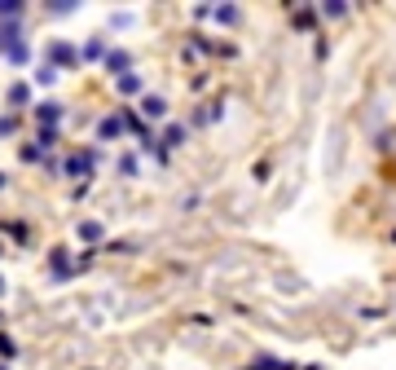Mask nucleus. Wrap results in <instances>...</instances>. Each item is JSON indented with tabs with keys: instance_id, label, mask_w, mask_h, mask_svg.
I'll list each match as a JSON object with an SVG mask.
<instances>
[{
	"instance_id": "nucleus-1",
	"label": "nucleus",
	"mask_w": 396,
	"mask_h": 370,
	"mask_svg": "<svg viewBox=\"0 0 396 370\" xmlns=\"http://www.w3.org/2000/svg\"><path fill=\"white\" fill-rule=\"evenodd\" d=\"M163 110H168V106H163V97H145V115H150V120H159Z\"/></svg>"
},
{
	"instance_id": "nucleus-2",
	"label": "nucleus",
	"mask_w": 396,
	"mask_h": 370,
	"mask_svg": "<svg viewBox=\"0 0 396 370\" xmlns=\"http://www.w3.org/2000/svg\"><path fill=\"white\" fill-rule=\"evenodd\" d=\"M58 115H62V106H53V102L40 106V124H58Z\"/></svg>"
},
{
	"instance_id": "nucleus-3",
	"label": "nucleus",
	"mask_w": 396,
	"mask_h": 370,
	"mask_svg": "<svg viewBox=\"0 0 396 370\" xmlns=\"http://www.w3.org/2000/svg\"><path fill=\"white\" fill-rule=\"evenodd\" d=\"M88 167H93V159H88V155H75V159H71V172H75V177H84Z\"/></svg>"
},
{
	"instance_id": "nucleus-4",
	"label": "nucleus",
	"mask_w": 396,
	"mask_h": 370,
	"mask_svg": "<svg viewBox=\"0 0 396 370\" xmlns=\"http://www.w3.org/2000/svg\"><path fill=\"white\" fill-rule=\"evenodd\" d=\"M124 132V120H102V137H119Z\"/></svg>"
},
{
	"instance_id": "nucleus-5",
	"label": "nucleus",
	"mask_w": 396,
	"mask_h": 370,
	"mask_svg": "<svg viewBox=\"0 0 396 370\" xmlns=\"http://www.w3.org/2000/svg\"><path fill=\"white\" fill-rule=\"evenodd\" d=\"M79 238H88V243H93V238H102V225H97V221H88V225H79Z\"/></svg>"
},
{
	"instance_id": "nucleus-6",
	"label": "nucleus",
	"mask_w": 396,
	"mask_h": 370,
	"mask_svg": "<svg viewBox=\"0 0 396 370\" xmlns=\"http://www.w3.org/2000/svg\"><path fill=\"white\" fill-rule=\"evenodd\" d=\"M137 89H141L137 75H119V93H137Z\"/></svg>"
},
{
	"instance_id": "nucleus-7",
	"label": "nucleus",
	"mask_w": 396,
	"mask_h": 370,
	"mask_svg": "<svg viewBox=\"0 0 396 370\" xmlns=\"http://www.w3.org/2000/svg\"><path fill=\"white\" fill-rule=\"evenodd\" d=\"M106 66H110V71H128V53H110Z\"/></svg>"
},
{
	"instance_id": "nucleus-8",
	"label": "nucleus",
	"mask_w": 396,
	"mask_h": 370,
	"mask_svg": "<svg viewBox=\"0 0 396 370\" xmlns=\"http://www.w3.org/2000/svg\"><path fill=\"white\" fill-rule=\"evenodd\" d=\"M5 53H9V62H27V49H22V44H13V49H5Z\"/></svg>"
},
{
	"instance_id": "nucleus-9",
	"label": "nucleus",
	"mask_w": 396,
	"mask_h": 370,
	"mask_svg": "<svg viewBox=\"0 0 396 370\" xmlns=\"http://www.w3.org/2000/svg\"><path fill=\"white\" fill-rule=\"evenodd\" d=\"M71 58H75V53H71L66 44H58V49H53V62H71Z\"/></svg>"
},
{
	"instance_id": "nucleus-10",
	"label": "nucleus",
	"mask_w": 396,
	"mask_h": 370,
	"mask_svg": "<svg viewBox=\"0 0 396 370\" xmlns=\"http://www.w3.org/2000/svg\"><path fill=\"white\" fill-rule=\"evenodd\" d=\"M40 84H58V71H53V66H40Z\"/></svg>"
},
{
	"instance_id": "nucleus-11",
	"label": "nucleus",
	"mask_w": 396,
	"mask_h": 370,
	"mask_svg": "<svg viewBox=\"0 0 396 370\" xmlns=\"http://www.w3.org/2000/svg\"><path fill=\"white\" fill-rule=\"evenodd\" d=\"M22 5H18V0H9V5H5V0H0V18H5V13H18Z\"/></svg>"
},
{
	"instance_id": "nucleus-12",
	"label": "nucleus",
	"mask_w": 396,
	"mask_h": 370,
	"mask_svg": "<svg viewBox=\"0 0 396 370\" xmlns=\"http://www.w3.org/2000/svg\"><path fill=\"white\" fill-rule=\"evenodd\" d=\"M0 291H5V282H0Z\"/></svg>"
},
{
	"instance_id": "nucleus-13",
	"label": "nucleus",
	"mask_w": 396,
	"mask_h": 370,
	"mask_svg": "<svg viewBox=\"0 0 396 370\" xmlns=\"http://www.w3.org/2000/svg\"><path fill=\"white\" fill-rule=\"evenodd\" d=\"M0 185H5V177H0Z\"/></svg>"
}]
</instances>
